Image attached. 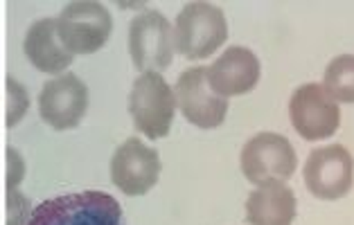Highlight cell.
I'll use <instances>...</instances> for the list:
<instances>
[{
    "mask_svg": "<svg viewBox=\"0 0 354 225\" xmlns=\"http://www.w3.org/2000/svg\"><path fill=\"white\" fill-rule=\"evenodd\" d=\"M88 108V88L73 72L55 77L53 81L43 86L39 95V112L43 122L55 131H68L80 126Z\"/></svg>",
    "mask_w": 354,
    "mask_h": 225,
    "instance_id": "cell-11",
    "label": "cell"
},
{
    "mask_svg": "<svg viewBox=\"0 0 354 225\" xmlns=\"http://www.w3.org/2000/svg\"><path fill=\"white\" fill-rule=\"evenodd\" d=\"M208 81L223 99L246 95L260 81V61L248 48L232 46L208 68Z\"/></svg>",
    "mask_w": 354,
    "mask_h": 225,
    "instance_id": "cell-12",
    "label": "cell"
},
{
    "mask_svg": "<svg viewBox=\"0 0 354 225\" xmlns=\"http://www.w3.org/2000/svg\"><path fill=\"white\" fill-rule=\"evenodd\" d=\"M354 158L341 144L321 146L305 162V185L321 201H336L352 189Z\"/></svg>",
    "mask_w": 354,
    "mask_h": 225,
    "instance_id": "cell-9",
    "label": "cell"
},
{
    "mask_svg": "<svg viewBox=\"0 0 354 225\" xmlns=\"http://www.w3.org/2000/svg\"><path fill=\"white\" fill-rule=\"evenodd\" d=\"M176 95L160 72H142L129 92V112L136 128L151 140L165 137L174 122Z\"/></svg>",
    "mask_w": 354,
    "mask_h": 225,
    "instance_id": "cell-3",
    "label": "cell"
},
{
    "mask_svg": "<svg viewBox=\"0 0 354 225\" xmlns=\"http://www.w3.org/2000/svg\"><path fill=\"white\" fill-rule=\"evenodd\" d=\"M323 86L334 101L354 104V55H341L332 59V63L325 70Z\"/></svg>",
    "mask_w": 354,
    "mask_h": 225,
    "instance_id": "cell-15",
    "label": "cell"
},
{
    "mask_svg": "<svg viewBox=\"0 0 354 225\" xmlns=\"http://www.w3.org/2000/svg\"><path fill=\"white\" fill-rule=\"evenodd\" d=\"M28 225H124L122 207L106 192L55 196L37 205Z\"/></svg>",
    "mask_w": 354,
    "mask_h": 225,
    "instance_id": "cell-1",
    "label": "cell"
},
{
    "mask_svg": "<svg viewBox=\"0 0 354 225\" xmlns=\"http://www.w3.org/2000/svg\"><path fill=\"white\" fill-rule=\"evenodd\" d=\"M23 171H25V164L21 160V155L10 146V149H7V189H16V185H19L23 178Z\"/></svg>",
    "mask_w": 354,
    "mask_h": 225,
    "instance_id": "cell-18",
    "label": "cell"
},
{
    "mask_svg": "<svg viewBox=\"0 0 354 225\" xmlns=\"http://www.w3.org/2000/svg\"><path fill=\"white\" fill-rule=\"evenodd\" d=\"M25 57L37 70L46 75H59L73 63L75 55L59 39L57 19L37 21L25 34Z\"/></svg>",
    "mask_w": 354,
    "mask_h": 225,
    "instance_id": "cell-13",
    "label": "cell"
},
{
    "mask_svg": "<svg viewBox=\"0 0 354 225\" xmlns=\"http://www.w3.org/2000/svg\"><path fill=\"white\" fill-rule=\"evenodd\" d=\"M289 117L296 133L307 142L325 140L339 131L341 108L321 84H305L291 95Z\"/></svg>",
    "mask_w": 354,
    "mask_h": 225,
    "instance_id": "cell-7",
    "label": "cell"
},
{
    "mask_svg": "<svg viewBox=\"0 0 354 225\" xmlns=\"http://www.w3.org/2000/svg\"><path fill=\"white\" fill-rule=\"evenodd\" d=\"M228 39L223 10L212 3H187L174 23V48L189 61L210 57Z\"/></svg>",
    "mask_w": 354,
    "mask_h": 225,
    "instance_id": "cell-2",
    "label": "cell"
},
{
    "mask_svg": "<svg viewBox=\"0 0 354 225\" xmlns=\"http://www.w3.org/2000/svg\"><path fill=\"white\" fill-rule=\"evenodd\" d=\"M296 219V194L284 183L262 185L246 198L248 225H291Z\"/></svg>",
    "mask_w": 354,
    "mask_h": 225,
    "instance_id": "cell-14",
    "label": "cell"
},
{
    "mask_svg": "<svg viewBox=\"0 0 354 225\" xmlns=\"http://www.w3.org/2000/svg\"><path fill=\"white\" fill-rule=\"evenodd\" d=\"M7 90H10V97H12V106H10V112H7V126H14L19 124V119L25 110L30 106V99H28V92L25 88H21L16 79H7Z\"/></svg>",
    "mask_w": 354,
    "mask_h": 225,
    "instance_id": "cell-17",
    "label": "cell"
},
{
    "mask_svg": "<svg viewBox=\"0 0 354 225\" xmlns=\"http://www.w3.org/2000/svg\"><path fill=\"white\" fill-rule=\"evenodd\" d=\"M30 212V198L19 189H7V225H28L25 216Z\"/></svg>",
    "mask_w": 354,
    "mask_h": 225,
    "instance_id": "cell-16",
    "label": "cell"
},
{
    "mask_svg": "<svg viewBox=\"0 0 354 225\" xmlns=\"http://www.w3.org/2000/svg\"><path fill=\"white\" fill-rule=\"evenodd\" d=\"M174 32L156 10L142 12L129 25V55L142 72H160L174 59Z\"/></svg>",
    "mask_w": 354,
    "mask_h": 225,
    "instance_id": "cell-6",
    "label": "cell"
},
{
    "mask_svg": "<svg viewBox=\"0 0 354 225\" xmlns=\"http://www.w3.org/2000/svg\"><path fill=\"white\" fill-rule=\"evenodd\" d=\"M176 106L189 124L198 128H217L228 115V99L219 97L208 81V70L201 66L180 72L174 86Z\"/></svg>",
    "mask_w": 354,
    "mask_h": 225,
    "instance_id": "cell-8",
    "label": "cell"
},
{
    "mask_svg": "<svg viewBox=\"0 0 354 225\" xmlns=\"http://www.w3.org/2000/svg\"><path fill=\"white\" fill-rule=\"evenodd\" d=\"M296 151L284 135L260 133L253 135L241 149V171L253 185L287 183L296 171Z\"/></svg>",
    "mask_w": 354,
    "mask_h": 225,
    "instance_id": "cell-4",
    "label": "cell"
},
{
    "mask_svg": "<svg viewBox=\"0 0 354 225\" xmlns=\"http://www.w3.org/2000/svg\"><path fill=\"white\" fill-rule=\"evenodd\" d=\"M160 158L140 137H129L111 158V180L127 196H142L158 183Z\"/></svg>",
    "mask_w": 354,
    "mask_h": 225,
    "instance_id": "cell-10",
    "label": "cell"
},
{
    "mask_svg": "<svg viewBox=\"0 0 354 225\" xmlns=\"http://www.w3.org/2000/svg\"><path fill=\"white\" fill-rule=\"evenodd\" d=\"M111 28L113 21L109 10L93 0L71 3L57 19L59 39L73 55H93L104 48L111 37Z\"/></svg>",
    "mask_w": 354,
    "mask_h": 225,
    "instance_id": "cell-5",
    "label": "cell"
}]
</instances>
